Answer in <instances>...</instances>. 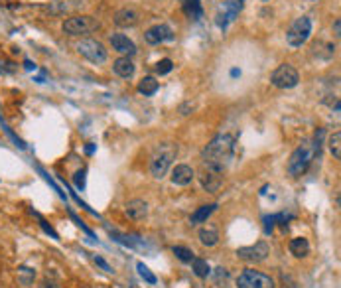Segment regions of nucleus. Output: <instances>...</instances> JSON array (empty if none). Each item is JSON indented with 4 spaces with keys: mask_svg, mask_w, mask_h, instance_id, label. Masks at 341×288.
Returning <instances> with one entry per match:
<instances>
[{
    "mask_svg": "<svg viewBox=\"0 0 341 288\" xmlns=\"http://www.w3.org/2000/svg\"><path fill=\"white\" fill-rule=\"evenodd\" d=\"M233 150H235V138L231 134L215 136L205 146V150H203V164H205V168H211V170L223 174L227 162L233 156Z\"/></svg>",
    "mask_w": 341,
    "mask_h": 288,
    "instance_id": "obj_1",
    "label": "nucleus"
},
{
    "mask_svg": "<svg viewBox=\"0 0 341 288\" xmlns=\"http://www.w3.org/2000/svg\"><path fill=\"white\" fill-rule=\"evenodd\" d=\"M176 156H178V146H176V144H172V142L160 144V146L156 148V152L152 154V160H150V172H152V176L156 180H162L168 174L172 162L176 160Z\"/></svg>",
    "mask_w": 341,
    "mask_h": 288,
    "instance_id": "obj_2",
    "label": "nucleus"
},
{
    "mask_svg": "<svg viewBox=\"0 0 341 288\" xmlns=\"http://www.w3.org/2000/svg\"><path fill=\"white\" fill-rule=\"evenodd\" d=\"M315 156H317V152H315V148H313V144H312L310 140H304L300 146L292 152V156H290V160H288V166H286L288 174H290L292 178L304 176L306 170L310 168V164H312V160H313Z\"/></svg>",
    "mask_w": 341,
    "mask_h": 288,
    "instance_id": "obj_3",
    "label": "nucleus"
},
{
    "mask_svg": "<svg viewBox=\"0 0 341 288\" xmlns=\"http://www.w3.org/2000/svg\"><path fill=\"white\" fill-rule=\"evenodd\" d=\"M310 34H312V20H310L308 16H300V18H296V20L292 22V26L288 28V32H286V42H288V46H292V48H300V46H304V44L308 42Z\"/></svg>",
    "mask_w": 341,
    "mask_h": 288,
    "instance_id": "obj_4",
    "label": "nucleus"
},
{
    "mask_svg": "<svg viewBox=\"0 0 341 288\" xmlns=\"http://www.w3.org/2000/svg\"><path fill=\"white\" fill-rule=\"evenodd\" d=\"M99 26H101L99 20L93 16H71L63 22L61 30L67 36H81V34H89V32L97 30Z\"/></svg>",
    "mask_w": 341,
    "mask_h": 288,
    "instance_id": "obj_5",
    "label": "nucleus"
},
{
    "mask_svg": "<svg viewBox=\"0 0 341 288\" xmlns=\"http://www.w3.org/2000/svg\"><path fill=\"white\" fill-rule=\"evenodd\" d=\"M270 81L278 89H294L298 85V81H300V75H298V71L290 63H282V65H278L274 69Z\"/></svg>",
    "mask_w": 341,
    "mask_h": 288,
    "instance_id": "obj_6",
    "label": "nucleus"
},
{
    "mask_svg": "<svg viewBox=\"0 0 341 288\" xmlns=\"http://www.w3.org/2000/svg\"><path fill=\"white\" fill-rule=\"evenodd\" d=\"M237 286L239 288H274V280L268 274H264V272L249 268V270L239 274Z\"/></svg>",
    "mask_w": 341,
    "mask_h": 288,
    "instance_id": "obj_7",
    "label": "nucleus"
},
{
    "mask_svg": "<svg viewBox=\"0 0 341 288\" xmlns=\"http://www.w3.org/2000/svg\"><path fill=\"white\" fill-rule=\"evenodd\" d=\"M77 52L85 59H89L91 63H103V61H107V50L97 40H81L77 44Z\"/></svg>",
    "mask_w": 341,
    "mask_h": 288,
    "instance_id": "obj_8",
    "label": "nucleus"
},
{
    "mask_svg": "<svg viewBox=\"0 0 341 288\" xmlns=\"http://www.w3.org/2000/svg\"><path fill=\"white\" fill-rule=\"evenodd\" d=\"M270 255V247L266 245V241H258L251 247H241L237 249V257L245 262H262L266 257Z\"/></svg>",
    "mask_w": 341,
    "mask_h": 288,
    "instance_id": "obj_9",
    "label": "nucleus"
},
{
    "mask_svg": "<svg viewBox=\"0 0 341 288\" xmlns=\"http://www.w3.org/2000/svg\"><path fill=\"white\" fill-rule=\"evenodd\" d=\"M144 40L152 46H158L162 42H172L174 40V32L168 24H156L152 28H148V32L144 34Z\"/></svg>",
    "mask_w": 341,
    "mask_h": 288,
    "instance_id": "obj_10",
    "label": "nucleus"
},
{
    "mask_svg": "<svg viewBox=\"0 0 341 288\" xmlns=\"http://www.w3.org/2000/svg\"><path fill=\"white\" fill-rule=\"evenodd\" d=\"M111 46H113L114 52H118V54H122V56H126V58H130V56L136 54L134 42L128 40V38L122 36V34H113V36H111Z\"/></svg>",
    "mask_w": 341,
    "mask_h": 288,
    "instance_id": "obj_11",
    "label": "nucleus"
},
{
    "mask_svg": "<svg viewBox=\"0 0 341 288\" xmlns=\"http://www.w3.org/2000/svg\"><path fill=\"white\" fill-rule=\"evenodd\" d=\"M199 180H201V186H203L209 194H215V192L221 188V184H223V174H221V172H215V170H211V168H205L203 174L199 176Z\"/></svg>",
    "mask_w": 341,
    "mask_h": 288,
    "instance_id": "obj_12",
    "label": "nucleus"
},
{
    "mask_svg": "<svg viewBox=\"0 0 341 288\" xmlns=\"http://www.w3.org/2000/svg\"><path fill=\"white\" fill-rule=\"evenodd\" d=\"M194 170H192V166H188V164H178L174 170H172V176H170V180H172V184H176V186H188V184H192V180H194Z\"/></svg>",
    "mask_w": 341,
    "mask_h": 288,
    "instance_id": "obj_13",
    "label": "nucleus"
},
{
    "mask_svg": "<svg viewBox=\"0 0 341 288\" xmlns=\"http://www.w3.org/2000/svg\"><path fill=\"white\" fill-rule=\"evenodd\" d=\"M138 18H140V14L134 8H122L114 14V24L120 28H130V26L138 24Z\"/></svg>",
    "mask_w": 341,
    "mask_h": 288,
    "instance_id": "obj_14",
    "label": "nucleus"
},
{
    "mask_svg": "<svg viewBox=\"0 0 341 288\" xmlns=\"http://www.w3.org/2000/svg\"><path fill=\"white\" fill-rule=\"evenodd\" d=\"M126 215L130 217V219H134V221H140V219H144L146 215H148V203L144 202V200H130L128 203H126Z\"/></svg>",
    "mask_w": 341,
    "mask_h": 288,
    "instance_id": "obj_15",
    "label": "nucleus"
},
{
    "mask_svg": "<svg viewBox=\"0 0 341 288\" xmlns=\"http://www.w3.org/2000/svg\"><path fill=\"white\" fill-rule=\"evenodd\" d=\"M113 69H114V73H116L118 77H124V79H128V77L134 75V63H132V59L126 58V56L118 58V59L113 63Z\"/></svg>",
    "mask_w": 341,
    "mask_h": 288,
    "instance_id": "obj_16",
    "label": "nucleus"
},
{
    "mask_svg": "<svg viewBox=\"0 0 341 288\" xmlns=\"http://www.w3.org/2000/svg\"><path fill=\"white\" fill-rule=\"evenodd\" d=\"M290 253H292L296 259L308 257V253H310V243H308V239H304V237L292 239V241H290Z\"/></svg>",
    "mask_w": 341,
    "mask_h": 288,
    "instance_id": "obj_17",
    "label": "nucleus"
},
{
    "mask_svg": "<svg viewBox=\"0 0 341 288\" xmlns=\"http://www.w3.org/2000/svg\"><path fill=\"white\" fill-rule=\"evenodd\" d=\"M217 209V203H209V205H201L199 209H196L194 213H192V225H198V223H205L207 219H209V215L213 213Z\"/></svg>",
    "mask_w": 341,
    "mask_h": 288,
    "instance_id": "obj_18",
    "label": "nucleus"
},
{
    "mask_svg": "<svg viewBox=\"0 0 341 288\" xmlns=\"http://www.w3.org/2000/svg\"><path fill=\"white\" fill-rule=\"evenodd\" d=\"M184 12L188 18L192 20H199L203 16V8H201V0H184Z\"/></svg>",
    "mask_w": 341,
    "mask_h": 288,
    "instance_id": "obj_19",
    "label": "nucleus"
},
{
    "mask_svg": "<svg viewBox=\"0 0 341 288\" xmlns=\"http://www.w3.org/2000/svg\"><path fill=\"white\" fill-rule=\"evenodd\" d=\"M199 241L205 247H215L219 243V231L213 227H203L199 229Z\"/></svg>",
    "mask_w": 341,
    "mask_h": 288,
    "instance_id": "obj_20",
    "label": "nucleus"
},
{
    "mask_svg": "<svg viewBox=\"0 0 341 288\" xmlns=\"http://www.w3.org/2000/svg\"><path fill=\"white\" fill-rule=\"evenodd\" d=\"M245 6V0H225V18L235 20Z\"/></svg>",
    "mask_w": 341,
    "mask_h": 288,
    "instance_id": "obj_21",
    "label": "nucleus"
},
{
    "mask_svg": "<svg viewBox=\"0 0 341 288\" xmlns=\"http://www.w3.org/2000/svg\"><path fill=\"white\" fill-rule=\"evenodd\" d=\"M158 91V81L154 77H144L140 83H138V93H142L144 97H150Z\"/></svg>",
    "mask_w": 341,
    "mask_h": 288,
    "instance_id": "obj_22",
    "label": "nucleus"
},
{
    "mask_svg": "<svg viewBox=\"0 0 341 288\" xmlns=\"http://www.w3.org/2000/svg\"><path fill=\"white\" fill-rule=\"evenodd\" d=\"M327 144H329V150H331L333 158L339 160L341 158V132H333L329 136V142Z\"/></svg>",
    "mask_w": 341,
    "mask_h": 288,
    "instance_id": "obj_23",
    "label": "nucleus"
},
{
    "mask_svg": "<svg viewBox=\"0 0 341 288\" xmlns=\"http://www.w3.org/2000/svg\"><path fill=\"white\" fill-rule=\"evenodd\" d=\"M192 266H194V272H196L199 278H207L209 272H211L207 260H203V259H194V260H192Z\"/></svg>",
    "mask_w": 341,
    "mask_h": 288,
    "instance_id": "obj_24",
    "label": "nucleus"
},
{
    "mask_svg": "<svg viewBox=\"0 0 341 288\" xmlns=\"http://www.w3.org/2000/svg\"><path fill=\"white\" fill-rule=\"evenodd\" d=\"M34 278H36V270H34V268H28V266H20V268H18V280H20L24 286H28Z\"/></svg>",
    "mask_w": 341,
    "mask_h": 288,
    "instance_id": "obj_25",
    "label": "nucleus"
},
{
    "mask_svg": "<svg viewBox=\"0 0 341 288\" xmlns=\"http://www.w3.org/2000/svg\"><path fill=\"white\" fill-rule=\"evenodd\" d=\"M174 255L182 260V262H192L196 257H194V251L192 249H188V247H174Z\"/></svg>",
    "mask_w": 341,
    "mask_h": 288,
    "instance_id": "obj_26",
    "label": "nucleus"
},
{
    "mask_svg": "<svg viewBox=\"0 0 341 288\" xmlns=\"http://www.w3.org/2000/svg\"><path fill=\"white\" fill-rule=\"evenodd\" d=\"M215 284L219 288H227V284H229V270L227 268H223V266L215 268Z\"/></svg>",
    "mask_w": 341,
    "mask_h": 288,
    "instance_id": "obj_27",
    "label": "nucleus"
},
{
    "mask_svg": "<svg viewBox=\"0 0 341 288\" xmlns=\"http://www.w3.org/2000/svg\"><path fill=\"white\" fill-rule=\"evenodd\" d=\"M136 268H138L140 276H142V278H144L148 284H156V280H158V278H156V274H152V272H150V268H148L144 262H138V264H136Z\"/></svg>",
    "mask_w": 341,
    "mask_h": 288,
    "instance_id": "obj_28",
    "label": "nucleus"
},
{
    "mask_svg": "<svg viewBox=\"0 0 341 288\" xmlns=\"http://www.w3.org/2000/svg\"><path fill=\"white\" fill-rule=\"evenodd\" d=\"M172 67H174L172 59L164 58V59H160V61L156 63V73H158V75H166V73H170V71H172Z\"/></svg>",
    "mask_w": 341,
    "mask_h": 288,
    "instance_id": "obj_29",
    "label": "nucleus"
},
{
    "mask_svg": "<svg viewBox=\"0 0 341 288\" xmlns=\"http://www.w3.org/2000/svg\"><path fill=\"white\" fill-rule=\"evenodd\" d=\"M93 262H95L97 266H101L105 272H109V274H111V272H114V270H113V266H111V264H109L105 259H101V257H97V255L93 257Z\"/></svg>",
    "mask_w": 341,
    "mask_h": 288,
    "instance_id": "obj_30",
    "label": "nucleus"
},
{
    "mask_svg": "<svg viewBox=\"0 0 341 288\" xmlns=\"http://www.w3.org/2000/svg\"><path fill=\"white\" fill-rule=\"evenodd\" d=\"M73 182H75V186H77V190H83V188H85V170H81V172H77V174L73 176Z\"/></svg>",
    "mask_w": 341,
    "mask_h": 288,
    "instance_id": "obj_31",
    "label": "nucleus"
},
{
    "mask_svg": "<svg viewBox=\"0 0 341 288\" xmlns=\"http://www.w3.org/2000/svg\"><path fill=\"white\" fill-rule=\"evenodd\" d=\"M272 229H274V215L272 217H264V233L270 235Z\"/></svg>",
    "mask_w": 341,
    "mask_h": 288,
    "instance_id": "obj_32",
    "label": "nucleus"
},
{
    "mask_svg": "<svg viewBox=\"0 0 341 288\" xmlns=\"http://www.w3.org/2000/svg\"><path fill=\"white\" fill-rule=\"evenodd\" d=\"M333 30H335V36L339 38V32H341V22H339V20H335V24H333Z\"/></svg>",
    "mask_w": 341,
    "mask_h": 288,
    "instance_id": "obj_33",
    "label": "nucleus"
},
{
    "mask_svg": "<svg viewBox=\"0 0 341 288\" xmlns=\"http://www.w3.org/2000/svg\"><path fill=\"white\" fill-rule=\"evenodd\" d=\"M85 152H87V154H93V152H95V146H93V144H89V146L85 148Z\"/></svg>",
    "mask_w": 341,
    "mask_h": 288,
    "instance_id": "obj_34",
    "label": "nucleus"
},
{
    "mask_svg": "<svg viewBox=\"0 0 341 288\" xmlns=\"http://www.w3.org/2000/svg\"><path fill=\"white\" fill-rule=\"evenodd\" d=\"M262 2H268V0H262Z\"/></svg>",
    "mask_w": 341,
    "mask_h": 288,
    "instance_id": "obj_35",
    "label": "nucleus"
}]
</instances>
